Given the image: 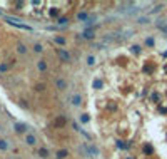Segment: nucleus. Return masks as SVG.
<instances>
[{"instance_id":"1","label":"nucleus","mask_w":167,"mask_h":159,"mask_svg":"<svg viewBox=\"0 0 167 159\" xmlns=\"http://www.w3.org/2000/svg\"><path fill=\"white\" fill-rule=\"evenodd\" d=\"M5 20H7V24L8 25H12V27H17V28H22V30H27V32H32L34 28L30 27V25H27V24H24L22 20H19V19H15V17H8V15H2Z\"/></svg>"},{"instance_id":"2","label":"nucleus","mask_w":167,"mask_h":159,"mask_svg":"<svg viewBox=\"0 0 167 159\" xmlns=\"http://www.w3.org/2000/svg\"><path fill=\"white\" fill-rule=\"evenodd\" d=\"M85 147H87V152H89L90 157H99V156H100L99 147H97L94 142H87V146H85Z\"/></svg>"},{"instance_id":"3","label":"nucleus","mask_w":167,"mask_h":159,"mask_svg":"<svg viewBox=\"0 0 167 159\" xmlns=\"http://www.w3.org/2000/svg\"><path fill=\"white\" fill-rule=\"evenodd\" d=\"M57 55H59V59L62 60V62H70L72 60V55L69 54V50H65V49H57Z\"/></svg>"},{"instance_id":"4","label":"nucleus","mask_w":167,"mask_h":159,"mask_svg":"<svg viewBox=\"0 0 167 159\" xmlns=\"http://www.w3.org/2000/svg\"><path fill=\"white\" fill-rule=\"evenodd\" d=\"M55 89L57 91H65V89H67V80H65L64 77H59V79L55 80Z\"/></svg>"},{"instance_id":"5","label":"nucleus","mask_w":167,"mask_h":159,"mask_svg":"<svg viewBox=\"0 0 167 159\" xmlns=\"http://www.w3.org/2000/svg\"><path fill=\"white\" fill-rule=\"evenodd\" d=\"M24 142L27 144V146H35V144H37V136H34V134H25Z\"/></svg>"},{"instance_id":"6","label":"nucleus","mask_w":167,"mask_h":159,"mask_svg":"<svg viewBox=\"0 0 167 159\" xmlns=\"http://www.w3.org/2000/svg\"><path fill=\"white\" fill-rule=\"evenodd\" d=\"M13 131H15L17 134H24V132H27V124L15 122V124H13Z\"/></svg>"},{"instance_id":"7","label":"nucleus","mask_w":167,"mask_h":159,"mask_svg":"<svg viewBox=\"0 0 167 159\" xmlns=\"http://www.w3.org/2000/svg\"><path fill=\"white\" fill-rule=\"evenodd\" d=\"M70 102H72V106L79 107L80 104H82V95H80V94H74V95L70 97Z\"/></svg>"},{"instance_id":"8","label":"nucleus","mask_w":167,"mask_h":159,"mask_svg":"<svg viewBox=\"0 0 167 159\" xmlns=\"http://www.w3.org/2000/svg\"><path fill=\"white\" fill-rule=\"evenodd\" d=\"M39 157H42V159H47L48 156H50V152H48V149H45V147H40V149H37V152H35Z\"/></svg>"},{"instance_id":"9","label":"nucleus","mask_w":167,"mask_h":159,"mask_svg":"<svg viewBox=\"0 0 167 159\" xmlns=\"http://www.w3.org/2000/svg\"><path fill=\"white\" fill-rule=\"evenodd\" d=\"M65 122H67L65 115H59V117L55 119V122H54V126H55V127H64V126H65Z\"/></svg>"},{"instance_id":"10","label":"nucleus","mask_w":167,"mask_h":159,"mask_svg":"<svg viewBox=\"0 0 167 159\" xmlns=\"http://www.w3.org/2000/svg\"><path fill=\"white\" fill-rule=\"evenodd\" d=\"M155 25H157V28H159V30H162L164 34L167 35V22H165V20H157V22H155Z\"/></svg>"},{"instance_id":"11","label":"nucleus","mask_w":167,"mask_h":159,"mask_svg":"<svg viewBox=\"0 0 167 159\" xmlns=\"http://www.w3.org/2000/svg\"><path fill=\"white\" fill-rule=\"evenodd\" d=\"M77 151L82 154V157H90V156H89V152H87V147L84 146V144H77Z\"/></svg>"},{"instance_id":"12","label":"nucleus","mask_w":167,"mask_h":159,"mask_svg":"<svg viewBox=\"0 0 167 159\" xmlns=\"http://www.w3.org/2000/svg\"><path fill=\"white\" fill-rule=\"evenodd\" d=\"M10 146H12V144L8 142L7 139H0V151H8Z\"/></svg>"},{"instance_id":"13","label":"nucleus","mask_w":167,"mask_h":159,"mask_svg":"<svg viewBox=\"0 0 167 159\" xmlns=\"http://www.w3.org/2000/svg\"><path fill=\"white\" fill-rule=\"evenodd\" d=\"M67 154H69L67 149H60V151H57L55 157H57V159H65V157H67Z\"/></svg>"},{"instance_id":"14","label":"nucleus","mask_w":167,"mask_h":159,"mask_svg":"<svg viewBox=\"0 0 167 159\" xmlns=\"http://www.w3.org/2000/svg\"><path fill=\"white\" fill-rule=\"evenodd\" d=\"M151 22V17L149 15H140L137 17V24H149Z\"/></svg>"},{"instance_id":"15","label":"nucleus","mask_w":167,"mask_h":159,"mask_svg":"<svg viewBox=\"0 0 167 159\" xmlns=\"http://www.w3.org/2000/svg\"><path fill=\"white\" fill-rule=\"evenodd\" d=\"M37 69H39L40 72L47 70V62H45V60H39V62H37Z\"/></svg>"},{"instance_id":"16","label":"nucleus","mask_w":167,"mask_h":159,"mask_svg":"<svg viewBox=\"0 0 167 159\" xmlns=\"http://www.w3.org/2000/svg\"><path fill=\"white\" fill-rule=\"evenodd\" d=\"M82 37L84 39H94V30H92V28H87V30L82 34Z\"/></svg>"},{"instance_id":"17","label":"nucleus","mask_w":167,"mask_h":159,"mask_svg":"<svg viewBox=\"0 0 167 159\" xmlns=\"http://www.w3.org/2000/svg\"><path fill=\"white\" fill-rule=\"evenodd\" d=\"M17 52H19V54H27V45L25 44H17Z\"/></svg>"},{"instance_id":"18","label":"nucleus","mask_w":167,"mask_h":159,"mask_svg":"<svg viewBox=\"0 0 167 159\" xmlns=\"http://www.w3.org/2000/svg\"><path fill=\"white\" fill-rule=\"evenodd\" d=\"M12 67V62H5V64H0V72H7L8 69Z\"/></svg>"},{"instance_id":"19","label":"nucleus","mask_w":167,"mask_h":159,"mask_svg":"<svg viewBox=\"0 0 167 159\" xmlns=\"http://www.w3.org/2000/svg\"><path fill=\"white\" fill-rule=\"evenodd\" d=\"M34 52H35V54H42V52H44V47H42V44H34Z\"/></svg>"},{"instance_id":"20","label":"nucleus","mask_w":167,"mask_h":159,"mask_svg":"<svg viewBox=\"0 0 167 159\" xmlns=\"http://www.w3.org/2000/svg\"><path fill=\"white\" fill-rule=\"evenodd\" d=\"M34 91H35V92H44V91H45V84H42V82H40V84H35Z\"/></svg>"},{"instance_id":"21","label":"nucleus","mask_w":167,"mask_h":159,"mask_svg":"<svg viewBox=\"0 0 167 159\" xmlns=\"http://www.w3.org/2000/svg\"><path fill=\"white\" fill-rule=\"evenodd\" d=\"M89 19V15L85 12H79L77 13V20H80V22H84V20H87Z\"/></svg>"},{"instance_id":"22","label":"nucleus","mask_w":167,"mask_h":159,"mask_svg":"<svg viewBox=\"0 0 167 159\" xmlns=\"http://www.w3.org/2000/svg\"><path fill=\"white\" fill-rule=\"evenodd\" d=\"M95 20H97V15H89V19L85 20V24L90 25V24H95Z\"/></svg>"},{"instance_id":"23","label":"nucleus","mask_w":167,"mask_h":159,"mask_svg":"<svg viewBox=\"0 0 167 159\" xmlns=\"http://www.w3.org/2000/svg\"><path fill=\"white\" fill-rule=\"evenodd\" d=\"M85 62H87V65H94V64H95V57H94V55H87Z\"/></svg>"},{"instance_id":"24","label":"nucleus","mask_w":167,"mask_h":159,"mask_svg":"<svg viewBox=\"0 0 167 159\" xmlns=\"http://www.w3.org/2000/svg\"><path fill=\"white\" fill-rule=\"evenodd\" d=\"M102 87H104V82H102V80H99V79L94 80V89H102Z\"/></svg>"},{"instance_id":"25","label":"nucleus","mask_w":167,"mask_h":159,"mask_svg":"<svg viewBox=\"0 0 167 159\" xmlns=\"http://www.w3.org/2000/svg\"><path fill=\"white\" fill-rule=\"evenodd\" d=\"M80 122H84V124L90 122V117H89V114H82V115H80Z\"/></svg>"},{"instance_id":"26","label":"nucleus","mask_w":167,"mask_h":159,"mask_svg":"<svg viewBox=\"0 0 167 159\" xmlns=\"http://www.w3.org/2000/svg\"><path fill=\"white\" fill-rule=\"evenodd\" d=\"M54 40H55L57 44H60V45H65V39H64V37H55Z\"/></svg>"},{"instance_id":"27","label":"nucleus","mask_w":167,"mask_h":159,"mask_svg":"<svg viewBox=\"0 0 167 159\" xmlns=\"http://www.w3.org/2000/svg\"><path fill=\"white\" fill-rule=\"evenodd\" d=\"M132 52H134V54H139L140 47H139V45H132Z\"/></svg>"},{"instance_id":"28","label":"nucleus","mask_w":167,"mask_h":159,"mask_svg":"<svg viewBox=\"0 0 167 159\" xmlns=\"http://www.w3.org/2000/svg\"><path fill=\"white\" fill-rule=\"evenodd\" d=\"M50 15L57 17V15H59V8H52V10H50Z\"/></svg>"},{"instance_id":"29","label":"nucleus","mask_w":167,"mask_h":159,"mask_svg":"<svg viewBox=\"0 0 167 159\" xmlns=\"http://www.w3.org/2000/svg\"><path fill=\"white\" fill-rule=\"evenodd\" d=\"M117 147H120V149H125L127 146H125V144H124L122 141H117Z\"/></svg>"},{"instance_id":"30","label":"nucleus","mask_w":167,"mask_h":159,"mask_svg":"<svg viewBox=\"0 0 167 159\" xmlns=\"http://www.w3.org/2000/svg\"><path fill=\"white\" fill-rule=\"evenodd\" d=\"M20 106H22V107H28V104H27L25 99H20Z\"/></svg>"},{"instance_id":"31","label":"nucleus","mask_w":167,"mask_h":159,"mask_svg":"<svg viewBox=\"0 0 167 159\" xmlns=\"http://www.w3.org/2000/svg\"><path fill=\"white\" fill-rule=\"evenodd\" d=\"M144 152H147V154H151V152H152V147H151V146H145V147H144Z\"/></svg>"},{"instance_id":"32","label":"nucleus","mask_w":167,"mask_h":159,"mask_svg":"<svg viewBox=\"0 0 167 159\" xmlns=\"http://www.w3.org/2000/svg\"><path fill=\"white\" fill-rule=\"evenodd\" d=\"M67 22H69V20L65 19V17H64V19H59V24H60V25H65Z\"/></svg>"},{"instance_id":"33","label":"nucleus","mask_w":167,"mask_h":159,"mask_svg":"<svg viewBox=\"0 0 167 159\" xmlns=\"http://www.w3.org/2000/svg\"><path fill=\"white\" fill-rule=\"evenodd\" d=\"M145 44H147V45H152V44H154V40H152V39H147V40H145Z\"/></svg>"}]
</instances>
